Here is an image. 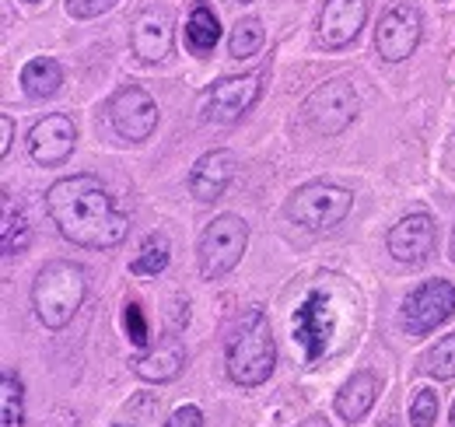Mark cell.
<instances>
[{
  "instance_id": "1",
  "label": "cell",
  "mask_w": 455,
  "mask_h": 427,
  "mask_svg": "<svg viewBox=\"0 0 455 427\" xmlns=\"http://www.w3.org/2000/svg\"><path fill=\"white\" fill-rule=\"evenodd\" d=\"M46 211L60 235L84 249H113L130 231L126 214L116 207L109 189L95 175L57 179L46 193Z\"/></svg>"
},
{
  "instance_id": "2",
  "label": "cell",
  "mask_w": 455,
  "mask_h": 427,
  "mask_svg": "<svg viewBox=\"0 0 455 427\" xmlns=\"http://www.w3.org/2000/svg\"><path fill=\"white\" fill-rule=\"evenodd\" d=\"M88 294V270L74 260H50L36 273L32 309L46 329H63Z\"/></svg>"
},
{
  "instance_id": "3",
  "label": "cell",
  "mask_w": 455,
  "mask_h": 427,
  "mask_svg": "<svg viewBox=\"0 0 455 427\" xmlns=\"http://www.w3.org/2000/svg\"><path fill=\"white\" fill-rule=\"evenodd\" d=\"M274 365H277V347H274L270 319L259 309H252L228 340V375L235 385L252 389L274 375Z\"/></svg>"
},
{
  "instance_id": "4",
  "label": "cell",
  "mask_w": 455,
  "mask_h": 427,
  "mask_svg": "<svg viewBox=\"0 0 455 427\" xmlns=\"http://www.w3.org/2000/svg\"><path fill=\"white\" fill-rule=\"evenodd\" d=\"M354 207V193L343 189V186H333V182H305L298 186L284 204V214L308 228V231H326L333 224H340L343 217Z\"/></svg>"
},
{
  "instance_id": "5",
  "label": "cell",
  "mask_w": 455,
  "mask_h": 427,
  "mask_svg": "<svg viewBox=\"0 0 455 427\" xmlns=\"http://www.w3.org/2000/svg\"><path fill=\"white\" fill-rule=\"evenodd\" d=\"M245 246H249V224L242 217H235V214L214 217L200 235V249H196L200 273L207 280H218V277L231 273L238 267Z\"/></svg>"
},
{
  "instance_id": "6",
  "label": "cell",
  "mask_w": 455,
  "mask_h": 427,
  "mask_svg": "<svg viewBox=\"0 0 455 427\" xmlns=\"http://www.w3.org/2000/svg\"><path fill=\"white\" fill-rule=\"evenodd\" d=\"M455 316V287L452 280H424L417 291L406 294L399 309V326L410 336H427L438 326Z\"/></svg>"
},
{
  "instance_id": "7",
  "label": "cell",
  "mask_w": 455,
  "mask_h": 427,
  "mask_svg": "<svg viewBox=\"0 0 455 427\" xmlns=\"http://www.w3.org/2000/svg\"><path fill=\"white\" fill-rule=\"evenodd\" d=\"M301 112H305V123H308L315 133L337 137V133H343V130L354 123V116H357V92H354L350 81L333 77V81L319 85V88L305 99Z\"/></svg>"
},
{
  "instance_id": "8",
  "label": "cell",
  "mask_w": 455,
  "mask_h": 427,
  "mask_svg": "<svg viewBox=\"0 0 455 427\" xmlns=\"http://www.w3.org/2000/svg\"><path fill=\"white\" fill-rule=\"evenodd\" d=\"M259 95H263V70L242 74V77H225L204 92L200 119L204 123H235L259 102Z\"/></svg>"
},
{
  "instance_id": "9",
  "label": "cell",
  "mask_w": 455,
  "mask_h": 427,
  "mask_svg": "<svg viewBox=\"0 0 455 427\" xmlns=\"http://www.w3.org/2000/svg\"><path fill=\"white\" fill-rule=\"evenodd\" d=\"M337 329V309L326 291H308L294 312V340L305 347V365H315Z\"/></svg>"
},
{
  "instance_id": "10",
  "label": "cell",
  "mask_w": 455,
  "mask_h": 427,
  "mask_svg": "<svg viewBox=\"0 0 455 427\" xmlns=\"http://www.w3.org/2000/svg\"><path fill=\"white\" fill-rule=\"evenodd\" d=\"M109 123H113V130L123 141L140 144L158 130V106L144 88L126 85V88L116 92L113 102H109Z\"/></svg>"
},
{
  "instance_id": "11",
  "label": "cell",
  "mask_w": 455,
  "mask_h": 427,
  "mask_svg": "<svg viewBox=\"0 0 455 427\" xmlns=\"http://www.w3.org/2000/svg\"><path fill=\"white\" fill-rule=\"evenodd\" d=\"M420 32H424V21H420V11L406 0L393 4L382 18H379V28H375V50L382 60L399 63L417 50L420 43Z\"/></svg>"
},
{
  "instance_id": "12",
  "label": "cell",
  "mask_w": 455,
  "mask_h": 427,
  "mask_svg": "<svg viewBox=\"0 0 455 427\" xmlns=\"http://www.w3.org/2000/svg\"><path fill=\"white\" fill-rule=\"evenodd\" d=\"M435 242H438L435 217L424 211L406 214L389 231V253L403 267H424L435 256Z\"/></svg>"
},
{
  "instance_id": "13",
  "label": "cell",
  "mask_w": 455,
  "mask_h": 427,
  "mask_svg": "<svg viewBox=\"0 0 455 427\" xmlns=\"http://www.w3.org/2000/svg\"><path fill=\"white\" fill-rule=\"evenodd\" d=\"M74 144H77V126L70 116H46L39 119L32 130H28V155L53 168V165H63V161L74 155Z\"/></svg>"
},
{
  "instance_id": "14",
  "label": "cell",
  "mask_w": 455,
  "mask_h": 427,
  "mask_svg": "<svg viewBox=\"0 0 455 427\" xmlns=\"http://www.w3.org/2000/svg\"><path fill=\"white\" fill-rule=\"evenodd\" d=\"M368 18V0H326L319 14V43L326 50H343L350 46Z\"/></svg>"
},
{
  "instance_id": "15",
  "label": "cell",
  "mask_w": 455,
  "mask_h": 427,
  "mask_svg": "<svg viewBox=\"0 0 455 427\" xmlns=\"http://www.w3.org/2000/svg\"><path fill=\"white\" fill-rule=\"evenodd\" d=\"M130 46L133 56L144 63H158L172 50V18L165 11H140L130 25Z\"/></svg>"
},
{
  "instance_id": "16",
  "label": "cell",
  "mask_w": 455,
  "mask_h": 427,
  "mask_svg": "<svg viewBox=\"0 0 455 427\" xmlns=\"http://www.w3.org/2000/svg\"><path fill=\"white\" fill-rule=\"evenodd\" d=\"M235 168H238V158L231 151H225V148L207 151L204 158L193 165V172H189V193L196 200H207V204L221 200V193L235 179Z\"/></svg>"
},
{
  "instance_id": "17",
  "label": "cell",
  "mask_w": 455,
  "mask_h": 427,
  "mask_svg": "<svg viewBox=\"0 0 455 427\" xmlns=\"http://www.w3.org/2000/svg\"><path fill=\"white\" fill-rule=\"evenodd\" d=\"M130 365H133V375L144 378V382H172L186 368V347H182L179 336H169L165 343H158L155 350L133 358Z\"/></svg>"
},
{
  "instance_id": "18",
  "label": "cell",
  "mask_w": 455,
  "mask_h": 427,
  "mask_svg": "<svg viewBox=\"0 0 455 427\" xmlns=\"http://www.w3.org/2000/svg\"><path fill=\"white\" fill-rule=\"evenodd\" d=\"M379 375L375 372H354V378L343 382V389L337 392V414L343 421L357 424L361 417H368V410L379 399Z\"/></svg>"
},
{
  "instance_id": "19",
  "label": "cell",
  "mask_w": 455,
  "mask_h": 427,
  "mask_svg": "<svg viewBox=\"0 0 455 427\" xmlns=\"http://www.w3.org/2000/svg\"><path fill=\"white\" fill-rule=\"evenodd\" d=\"M63 85V70H60L57 60L50 56H39V60H28L25 70H21V88L28 99H53Z\"/></svg>"
},
{
  "instance_id": "20",
  "label": "cell",
  "mask_w": 455,
  "mask_h": 427,
  "mask_svg": "<svg viewBox=\"0 0 455 427\" xmlns=\"http://www.w3.org/2000/svg\"><path fill=\"white\" fill-rule=\"evenodd\" d=\"M218 39H221L218 14H214L207 4H200V7L189 14V21H186V46H189L193 53L204 56L218 46Z\"/></svg>"
},
{
  "instance_id": "21",
  "label": "cell",
  "mask_w": 455,
  "mask_h": 427,
  "mask_svg": "<svg viewBox=\"0 0 455 427\" xmlns=\"http://www.w3.org/2000/svg\"><path fill=\"white\" fill-rule=\"evenodd\" d=\"M172 260V246L165 235H148L144 242H140V253H137V260L130 263V273L133 277H158L162 270L169 267Z\"/></svg>"
},
{
  "instance_id": "22",
  "label": "cell",
  "mask_w": 455,
  "mask_h": 427,
  "mask_svg": "<svg viewBox=\"0 0 455 427\" xmlns=\"http://www.w3.org/2000/svg\"><path fill=\"white\" fill-rule=\"evenodd\" d=\"M4 256H14V253H25L28 246V217L21 207H14V197L4 189Z\"/></svg>"
},
{
  "instance_id": "23",
  "label": "cell",
  "mask_w": 455,
  "mask_h": 427,
  "mask_svg": "<svg viewBox=\"0 0 455 427\" xmlns=\"http://www.w3.org/2000/svg\"><path fill=\"white\" fill-rule=\"evenodd\" d=\"M21 421H25L21 378L14 372H4L0 378V427H21Z\"/></svg>"
},
{
  "instance_id": "24",
  "label": "cell",
  "mask_w": 455,
  "mask_h": 427,
  "mask_svg": "<svg viewBox=\"0 0 455 427\" xmlns=\"http://www.w3.org/2000/svg\"><path fill=\"white\" fill-rule=\"evenodd\" d=\"M259 46H263V25L256 18H242L228 39V53L235 60H249L259 53Z\"/></svg>"
},
{
  "instance_id": "25",
  "label": "cell",
  "mask_w": 455,
  "mask_h": 427,
  "mask_svg": "<svg viewBox=\"0 0 455 427\" xmlns=\"http://www.w3.org/2000/svg\"><path fill=\"white\" fill-rule=\"evenodd\" d=\"M420 368L431 375V378H455V333L452 336H442L420 361Z\"/></svg>"
},
{
  "instance_id": "26",
  "label": "cell",
  "mask_w": 455,
  "mask_h": 427,
  "mask_svg": "<svg viewBox=\"0 0 455 427\" xmlns=\"http://www.w3.org/2000/svg\"><path fill=\"white\" fill-rule=\"evenodd\" d=\"M438 421V392L431 389H420L410 403V424L413 427H435Z\"/></svg>"
},
{
  "instance_id": "27",
  "label": "cell",
  "mask_w": 455,
  "mask_h": 427,
  "mask_svg": "<svg viewBox=\"0 0 455 427\" xmlns=\"http://www.w3.org/2000/svg\"><path fill=\"white\" fill-rule=\"evenodd\" d=\"M123 326H126L130 343H137V347H144V343H148V319H144V309H140L137 302H130V305H126V312H123Z\"/></svg>"
},
{
  "instance_id": "28",
  "label": "cell",
  "mask_w": 455,
  "mask_h": 427,
  "mask_svg": "<svg viewBox=\"0 0 455 427\" xmlns=\"http://www.w3.org/2000/svg\"><path fill=\"white\" fill-rule=\"evenodd\" d=\"M119 0H67V14L70 18H99L106 11H113Z\"/></svg>"
},
{
  "instance_id": "29",
  "label": "cell",
  "mask_w": 455,
  "mask_h": 427,
  "mask_svg": "<svg viewBox=\"0 0 455 427\" xmlns=\"http://www.w3.org/2000/svg\"><path fill=\"white\" fill-rule=\"evenodd\" d=\"M165 427H204V414L196 407H179L165 421Z\"/></svg>"
},
{
  "instance_id": "30",
  "label": "cell",
  "mask_w": 455,
  "mask_h": 427,
  "mask_svg": "<svg viewBox=\"0 0 455 427\" xmlns=\"http://www.w3.org/2000/svg\"><path fill=\"white\" fill-rule=\"evenodd\" d=\"M11 141H14V119L11 116H0V155L11 151Z\"/></svg>"
},
{
  "instance_id": "31",
  "label": "cell",
  "mask_w": 455,
  "mask_h": 427,
  "mask_svg": "<svg viewBox=\"0 0 455 427\" xmlns=\"http://www.w3.org/2000/svg\"><path fill=\"white\" fill-rule=\"evenodd\" d=\"M301 427H330V424H326V417H308Z\"/></svg>"
},
{
  "instance_id": "32",
  "label": "cell",
  "mask_w": 455,
  "mask_h": 427,
  "mask_svg": "<svg viewBox=\"0 0 455 427\" xmlns=\"http://www.w3.org/2000/svg\"><path fill=\"white\" fill-rule=\"evenodd\" d=\"M449 253H452V263H455V231H452V242H449Z\"/></svg>"
},
{
  "instance_id": "33",
  "label": "cell",
  "mask_w": 455,
  "mask_h": 427,
  "mask_svg": "<svg viewBox=\"0 0 455 427\" xmlns=\"http://www.w3.org/2000/svg\"><path fill=\"white\" fill-rule=\"evenodd\" d=\"M53 427H77L74 421H60V424H53Z\"/></svg>"
},
{
  "instance_id": "34",
  "label": "cell",
  "mask_w": 455,
  "mask_h": 427,
  "mask_svg": "<svg viewBox=\"0 0 455 427\" xmlns=\"http://www.w3.org/2000/svg\"><path fill=\"white\" fill-rule=\"evenodd\" d=\"M379 427H396V424H393V421H382V424H379Z\"/></svg>"
},
{
  "instance_id": "35",
  "label": "cell",
  "mask_w": 455,
  "mask_h": 427,
  "mask_svg": "<svg viewBox=\"0 0 455 427\" xmlns=\"http://www.w3.org/2000/svg\"><path fill=\"white\" fill-rule=\"evenodd\" d=\"M449 427H455V403H452V424H449Z\"/></svg>"
},
{
  "instance_id": "36",
  "label": "cell",
  "mask_w": 455,
  "mask_h": 427,
  "mask_svg": "<svg viewBox=\"0 0 455 427\" xmlns=\"http://www.w3.org/2000/svg\"><path fill=\"white\" fill-rule=\"evenodd\" d=\"M113 427H126V424H113Z\"/></svg>"
},
{
  "instance_id": "37",
  "label": "cell",
  "mask_w": 455,
  "mask_h": 427,
  "mask_svg": "<svg viewBox=\"0 0 455 427\" xmlns=\"http://www.w3.org/2000/svg\"><path fill=\"white\" fill-rule=\"evenodd\" d=\"M242 4H249V0H242Z\"/></svg>"
}]
</instances>
